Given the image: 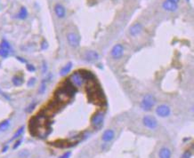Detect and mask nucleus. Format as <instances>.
<instances>
[{
  "label": "nucleus",
  "instance_id": "f257e3e1",
  "mask_svg": "<svg viewBox=\"0 0 194 158\" xmlns=\"http://www.w3.org/2000/svg\"><path fill=\"white\" fill-rule=\"evenodd\" d=\"M157 100L152 94H146L142 100L141 107L144 111H151L154 106L156 105Z\"/></svg>",
  "mask_w": 194,
  "mask_h": 158
},
{
  "label": "nucleus",
  "instance_id": "f03ea898",
  "mask_svg": "<svg viewBox=\"0 0 194 158\" xmlns=\"http://www.w3.org/2000/svg\"><path fill=\"white\" fill-rule=\"evenodd\" d=\"M84 81H85V79L82 75L81 72L76 71L71 76V82L73 85H76L77 87H80L82 84H84Z\"/></svg>",
  "mask_w": 194,
  "mask_h": 158
},
{
  "label": "nucleus",
  "instance_id": "7ed1b4c3",
  "mask_svg": "<svg viewBox=\"0 0 194 158\" xmlns=\"http://www.w3.org/2000/svg\"><path fill=\"white\" fill-rule=\"evenodd\" d=\"M67 41L72 47H78L80 43V38L77 34L71 32L67 34Z\"/></svg>",
  "mask_w": 194,
  "mask_h": 158
},
{
  "label": "nucleus",
  "instance_id": "20e7f679",
  "mask_svg": "<svg viewBox=\"0 0 194 158\" xmlns=\"http://www.w3.org/2000/svg\"><path fill=\"white\" fill-rule=\"evenodd\" d=\"M143 125L149 129H155L158 126V121L152 116H145L143 119Z\"/></svg>",
  "mask_w": 194,
  "mask_h": 158
},
{
  "label": "nucleus",
  "instance_id": "39448f33",
  "mask_svg": "<svg viewBox=\"0 0 194 158\" xmlns=\"http://www.w3.org/2000/svg\"><path fill=\"white\" fill-rule=\"evenodd\" d=\"M123 53H124V47L121 44H117L116 45L113 46L112 49L111 54L114 59H120L122 57Z\"/></svg>",
  "mask_w": 194,
  "mask_h": 158
},
{
  "label": "nucleus",
  "instance_id": "423d86ee",
  "mask_svg": "<svg viewBox=\"0 0 194 158\" xmlns=\"http://www.w3.org/2000/svg\"><path fill=\"white\" fill-rule=\"evenodd\" d=\"M156 113L158 116H159L160 117H167L170 115L171 113V110H170V107L168 106L167 105H159L157 109H156Z\"/></svg>",
  "mask_w": 194,
  "mask_h": 158
},
{
  "label": "nucleus",
  "instance_id": "0eeeda50",
  "mask_svg": "<svg viewBox=\"0 0 194 158\" xmlns=\"http://www.w3.org/2000/svg\"><path fill=\"white\" fill-rule=\"evenodd\" d=\"M103 118H104V115H103L102 112H97V113H95L92 116V119H91L92 125L95 127L100 126L102 124V122H103Z\"/></svg>",
  "mask_w": 194,
  "mask_h": 158
},
{
  "label": "nucleus",
  "instance_id": "6e6552de",
  "mask_svg": "<svg viewBox=\"0 0 194 158\" xmlns=\"http://www.w3.org/2000/svg\"><path fill=\"white\" fill-rule=\"evenodd\" d=\"M142 30H143V25H142V23L136 22V23H134V25H132V26L130 27V29H129V33H130L131 36L136 37V36H138V35L142 32Z\"/></svg>",
  "mask_w": 194,
  "mask_h": 158
},
{
  "label": "nucleus",
  "instance_id": "1a4fd4ad",
  "mask_svg": "<svg viewBox=\"0 0 194 158\" xmlns=\"http://www.w3.org/2000/svg\"><path fill=\"white\" fill-rule=\"evenodd\" d=\"M85 59H86V61L93 62V61H96L99 59V54L95 51H88L85 54Z\"/></svg>",
  "mask_w": 194,
  "mask_h": 158
},
{
  "label": "nucleus",
  "instance_id": "9d476101",
  "mask_svg": "<svg viewBox=\"0 0 194 158\" xmlns=\"http://www.w3.org/2000/svg\"><path fill=\"white\" fill-rule=\"evenodd\" d=\"M163 8L166 11H168V12H174V11L177 10L178 8V5L175 4V3H173L171 1H168V0H166L162 5Z\"/></svg>",
  "mask_w": 194,
  "mask_h": 158
},
{
  "label": "nucleus",
  "instance_id": "9b49d317",
  "mask_svg": "<svg viewBox=\"0 0 194 158\" xmlns=\"http://www.w3.org/2000/svg\"><path fill=\"white\" fill-rule=\"evenodd\" d=\"M54 12L58 18H64L66 15V10L64 6L61 5V4H56L54 5Z\"/></svg>",
  "mask_w": 194,
  "mask_h": 158
},
{
  "label": "nucleus",
  "instance_id": "f8f14e48",
  "mask_svg": "<svg viewBox=\"0 0 194 158\" xmlns=\"http://www.w3.org/2000/svg\"><path fill=\"white\" fill-rule=\"evenodd\" d=\"M114 136H115V133L112 130H106L102 134V139L105 142H110L114 139Z\"/></svg>",
  "mask_w": 194,
  "mask_h": 158
},
{
  "label": "nucleus",
  "instance_id": "ddd939ff",
  "mask_svg": "<svg viewBox=\"0 0 194 158\" xmlns=\"http://www.w3.org/2000/svg\"><path fill=\"white\" fill-rule=\"evenodd\" d=\"M159 158H171V151L167 148H162L159 152Z\"/></svg>",
  "mask_w": 194,
  "mask_h": 158
},
{
  "label": "nucleus",
  "instance_id": "4468645a",
  "mask_svg": "<svg viewBox=\"0 0 194 158\" xmlns=\"http://www.w3.org/2000/svg\"><path fill=\"white\" fill-rule=\"evenodd\" d=\"M72 68V63L71 62H69V63H67L61 69V72H60V74L61 75H67L70 71H71V69Z\"/></svg>",
  "mask_w": 194,
  "mask_h": 158
},
{
  "label": "nucleus",
  "instance_id": "2eb2a0df",
  "mask_svg": "<svg viewBox=\"0 0 194 158\" xmlns=\"http://www.w3.org/2000/svg\"><path fill=\"white\" fill-rule=\"evenodd\" d=\"M17 17H18L19 19H21V20H24V19H26V18L28 17V11L26 9V7L22 6V7L20 8V12H19V13H18V15H17Z\"/></svg>",
  "mask_w": 194,
  "mask_h": 158
},
{
  "label": "nucleus",
  "instance_id": "dca6fc26",
  "mask_svg": "<svg viewBox=\"0 0 194 158\" xmlns=\"http://www.w3.org/2000/svg\"><path fill=\"white\" fill-rule=\"evenodd\" d=\"M13 84H14L15 86H20L21 84H23V79L22 77H20L19 75H15L13 77Z\"/></svg>",
  "mask_w": 194,
  "mask_h": 158
},
{
  "label": "nucleus",
  "instance_id": "f3484780",
  "mask_svg": "<svg viewBox=\"0 0 194 158\" xmlns=\"http://www.w3.org/2000/svg\"><path fill=\"white\" fill-rule=\"evenodd\" d=\"M9 126H10L9 120H5V121H3V122L0 123V131L5 132V131H6L9 128Z\"/></svg>",
  "mask_w": 194,
  "mask_h": 158
},
{
  "label": "nucleus",
  "instance_id": "a211bd4d",
  "mask_svg": "<svg viewBox=\"0 0 194 158\" xmlns=\"http://www.w3.org/2000/svg\"><path fill=\"white\" fill-rule=\"evenodd\" d=\"M0 47H1L2 49H5V50H8V51L11 49L10 44L7 42V41H5V40H3V41L1 42Z\"/></svg>",
  "mask_w": 194,
  "mask_h": 158
},
{
  "label": "nucleus",
  "instance_id": "6ab92c4d",
  "mask_svg": "<svg viewBox=\"0 0 194 158\" xmlns=\"http://www.w3.org/2000/svg\"><path fill=\"white\" fill-rule=\"evenodd\" d=\"M23 132H24V127L21 126L20 129L15 132V134L13 135V137L12 138V140H13V139H17V138H19L20 136H21V134L23 133Z\"/></svg>",
  "mask_w": 194,
  "mask_h": 158
},
{
  "label": "nucleus",
  "instance_id": "aec40b11",
  "mask_svg": "<svg viewBox=\"0 0 194 158\" xmlns=\"http://www.w3.org/2000/svg\"><path fill=\"white\" fill-rule=\"evenodd\" d=\"M8 54H9V51H8V50H5V49H2V48H0V56H1V57L5 58V57H7V56H8Z\"/></svg>",
  "mask_w": 194,
  "mask_h": 158
},
{
  "label": "nucleus",
  "instance_id": "412c9836",
  "mask_svg": "<svg viewBox=\"0 0 194 158\" xmlns=\"http://www.w3.org/2000/svg\"><path fill=\"white\" fill-rule=\"evenodd\" d=\"M19 156H20V157L26 158L29 156V152H28L27 150H23V151H21V152L19 153Z\"/></svg>",
  "mask_w": 194,
  "mask_h": 158
},
{
  "label": "nucleus",
  "instance_id": "4be33fe9",
  "mask_svg": "<svg viewBox=\"0 0 194 158\" xmlns=\"http://www.w3.org/2000/svg\"><path fill=\"white\" fill-rule=\"evenodd\" d=\"M192 157V153L190 151H185L184 154L182 155L181 158H191Z\"/></svg>",
  "mask_w": 194,
  "mask_h": 158
},
{
  "label": "nucleus",
  "instance_id": "5701e85b",
  "mask_svg": "<svg viewBox=\"0 0 194 158\" xmlns=\"http://www.w3.org/2000/svg\"><path fill=\"white\" fill-rule=\"evenodd\" d=\"M46 86L45 83L43 82V84H41L40 88H39V90H38V93H39L40 94L44 93H45V91H46Z\"/></svg>",
  "mask_w": 194,
  "mask_h": 158
},
{
  "label": "nucleus",
  "instance_id": "b1692460",
  "mask_svg": "<svg viewBox=\"0 0 194 158\" xmlns=\"http://www.w3.org/2000/svg\"><path fill=\"white\" fill-rule=\"evenodd\" d=\"M27 69H28L29 71H31V72H34V71L36 70V68H35L33 65H31V64H28V65H27Z\"/></svg>",
  "mask_w": 194,
  "mask_h": 158
},
{
  "label": "nucleus",
  "instance_id": "393cba45",
  "mask_svg": "<svg viewBox=\"0 0 194 158\" xmlns=\"http://www.w3.org/2000/svg\"><path fill=\"white\" fill-rule=\"evenodd\" d=\"M71 153L70 152V151H68V152H66V153H64L62 156H61L59 158H71Z\"/></svg>",
  "mask_w": 194,
  "mask_h": 158
},
{
  "label": "nucleus",
  "instance_id": "a878e982",
  "mask_svg": "<svg viewBox=\"0 0 194 158\" xmlns=\"http://www.w3.org/2000/svg\"><path fill=\"white\" fill-rule=\"evenodd\" d=\"M36 107V103H35V102H33L31 105L29 106V107L26 109V111H27V112H31V111L34 109V107Z\"/></svg>",
  "mask_w": 194,
  "mask_h": 158
},
{
  "label": "nucleus",
  "instance_id": "bb28decb",
  "mask_svg": "<svg viewBox=\"0 0 194 158\" xmlns=\"http://www.w3.org/2000/svg\"><path fill=\"white\" fill-rule=\"evenodd\" d=\"M21 142H22V139H19V140H17V141L15 142V144L13 145V149H16V148H17L18 147H19V146H20V143H21Z\"/></svg>",
  "mask_w": 194,
  "mask_h": 158
},
{
  "label": "nucleus",
  "instance_id": "cd10ccee",
  "mask_svg": "<svg viewBox=\"0 0 194 158\" xmlns=\"http://www.w3.org/2000/svg\"><path fill=\"white\" fill-rule=\"evenodd\" d=\"M35 82H36V79L35 78H31V80L28 82V86H32L33 84H35Z\"/></svg>",
  "mask_w": 194,
  "mask_h": 158
},
{
  "label": "nucleus",
  "instance_id": "c85d7f7f",
  "mask_svg": "<svg viewBox=\"0 0 194 158\" xmlns=\"http://www.w3.org/2000/svg\"><path fill=\"white\" fill-rule=\"evenodd\" d=\"M46 62H44V67H43V73H46Z\"/></svg>",
  "mask_w": 194,
  "mask_h": 158
},
{
  "label": "nucleus",
  "instance_id": "c756f323",
  "mask_svg": "<svg viewBox=\"0 0 194 158\" xmlns=\"http://www.w3.org/2000/svg\"><path fill=\"white\" fill-rule=\"evenodd\" d=\"M168 1H171V2H173V3H175V4H178V2H179L180 0H168Z\"/></svg>",
  "mask_w": 194,
  "mask_h": 158
},
{
  "label": "nucleus",
  "instance_id": "7c9ffc66",
  "mask_svg": "<svg viewBox=\"0 0 194 158\" xmlns=\"http://www.w3.org/2000/svg\"><path fill=\"white\" fill-rule=\"evenodd\" d=\"M8 148V146H5V148H4V149H3V152H5L6 151V149Z\"/></svg>",
  "mask_w": 194,
  "mask_h": 158
},
{
  "label": "nucleus",
  "instance_id": "2f4dec72",
  "mask_svg": "<svg viewBox=\"0 0 194 158\" xmlns=\"http://www.w3.org/2000/svg\"><path fill=\"white\" fill-rule=\"evenodd\" d=\"M186 1H189V0H186Z\"/></svg>",
  "mask_w": 194,
  "mask_h": 158
}]
</instances>
